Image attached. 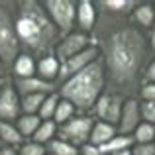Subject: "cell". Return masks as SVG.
Instances as JSON below:
<instances>
[{"mask_svg": "<svg viewBox=\"0 0 155 155\" xmlns=\"http://www.w3.org/2000/svg\"><path fill=\"white\" fill-rule=\"evenodd\" d=\"M96 12L98 16L91 39H94L92 45H96L100 51L106 84L114 88L110 92L124 96L126 91H140V79L149 57V41L143 30L136 26L130 16L112 14L98 6Z\"/></svg>", "mask_w": 155, "mask_h": 155, "instance_id": "6da1fadb", "label": "cell"}, {"mask_svg": "<svg viewBox=\"0 0 155 155\" xmlns=\"http://www.w3.org/2000/svg\"><path fill=\"white\" fill-rule=\"evenodd\" d=\"M12 8H14L12 16H14L20 45L30 51L31 57L35 55L43 59L51 55L63 35L47 16L43 4L38 0H22V2H12Z\"/></svg>", "mask_w": 155, "mask_h": 155, "instance_id": "7a4b0ae2", "label": "cell"}, {"mask_svg": "<svg viewBox=\"0 0 155 155\" xmlns=\"http://www.w3.org/2000/svg\"><path fill=\"white\" fill-rule=\"evenodd\" d=\"M104 87L106 73L102 61L98 59L81 73L67 79L65 83H61V87L57 88V94L63 100H69L77 112H91V110H94V104L98 102V98L104 94Z\"/></svg>", "mask_w": 155, "mask_h": 155, "instance_id": "3957f363", "label": "cell"}, {"mask_svg": "<svg viewBox=\"0 0 155 155\" xmlns=\"http://www.w3.org/2000/svg\"><path fill=\"white\" fill-rule=\"evenodd\" d=\"M20 45L18 35H16L14 16L12 10H8L6 4H0V61L4 67H10L20 57Z\"/></svg>", "mask_w": 155, "mask_h": 155, "instance_id": "277c9868", "label": "cell"}, {"mask_svg": "<svg viewBox=\"0 0 155 155\" xmlns=\"http://www.w3.org/2000/svg\"><path fill=\"white\" fill-rule=\"evenodd\" d=\"M94 126V118L91 116H73L71 120H67L65 124L57 126V134L59 140L65 143H71L73 147L81 149L84 143H88L91 140V132Z\"/></svg>", "mask_w": 155, "mask_h": 155, "instance_id": "5b68a950", "label": "cell"}, {"mask_svg": "<svg viewBox=\"0 0 155 155\" xmlns=\"http://www.w3.org/2000/svg\"><path fill=\"white\" fill-rule=\"evenodd\" d=\"M41 4L61 35H67L71 31H75L73 30L77 24V2L75 0H45Z\"/></svg>", "mask_w": 155, "mask_h": 155, "instance_id": "8992f818", "label": "cell"}, {"mask_svg": "<svg viewBox=\"0 0 155 155\" xmlns=\"http://www.w3.org/2000/svg\"><path fill=\"white\" fill-rule=\"evenodd\" d=\"M91 45H92L91 35L81 31V30H77V31H71V34L61 38V41L57 43L55 51H53V57H55L59 63H65V61H69L71 57L79 55L81 51H84Z\"/></svg>", "mask_w": 155, "mask_h": 155, "instance_id": "52a82bcc", "label": "cell"}, {"mask_svg": "<svg viewBox=\"0 0 155 155\" xmlns=\"http://www.w3.org/2000/svg\"><path fill=\"white\" fill-rule=\"evenodd\" d=\"M124 100H126L124 96L104 91V94L100 96L98 102L94 104V110H92V112L96 114V118H98L100 122H106V124H110V126H118Z\"/></svg>", "mask_w": 155, "mask_h": 155, "instance_id": "ba28073f", "label": "cell"}, {"mask_svg": "<svg viewBox=\"0 0 155 155\" xmlns=\"http://www.w3.org/2000/svg\"><path fill=\"white\" fill-rule=\"evenodd\" d=\"M100 59V51L96 45H91L87 47L84 51H81L79 55L71 57L69 61H65V63H61V69H59V79L61 83H65L67 79H71L73 75H77V73H81L83 69H87L88 65H92L94 61Z\"/></svg>", "mask_w": 155, "mask_h": 155, "instance_id": "9c48e42d", "label": "cell"}, {"mask_svg": "<svg viewBox=\"0 0 155 155\" xmlns=\"http://www.w3.org/2000/svg\"><path fill=\"white\" fill-rule=\"evenodd\" d=\"M140 124H141L140 100H136L134 96H130V98L124 100L120 120H118V126H116V132L120 134V136H132Z\"/></svg>", "mask_w": 155, "mask_h": 155, "instance_id": "30bf717a", "label": "cell"}, {"mask_svg": "<svg viewBox=\"0 0 155 155\" xmlns=\"http://www.w3.org/2000/svg\"><path fill=\"white\" fill-rule=\"evenodd\" d=\"M22 116V100L12 84H6L0 92V122L18 120Z\"/></svg>", "mask_w": 155, "mask_h": 155, "instance_id": "8fae6325", "label": "cell"}, {"mask_svg": "<svg viewBox=\"0 0 155 155\" xmlns=\"http://www.w3.org/2000/svg\"><path fill=\"white\" fill-rule=\"evenodd\" d=\"M14 88L18 96H28V94H51L55 92V84L45 83L39 77H30V79H16L14 77Z\"/></svg>", "mask_w": 155, "mask_h": 155, "instance_id": "7c38bea8", "label": "cell"}, {"mask_svg": "<svg viewBox=\"0 0 155 155\" xmlns=\"http://www.w3.org/2000/svg\"><path fill=\"white\" fill-rule=\"evenodd\" d=\"M96 4L91 2V0H81L77 2V24L81 26V31L91 35L92 30H94V24H96Z\"/></svg>", "mask_w": 155, "mask_h": 155, "instance_id": "4fadbf2b", "label": "cell"}, {"mask_svg": "<svg viewBox=\"0 0 155 155\" xmlns=\"http://www.w3.org/2000/svg\"><path fill=\"white\" fill-rule=\"evenodd\" d=\"M59 69H61L59 61L53 55H47V57H43V59H39L38 63H35V77H39V79L45 81V83L55 84V81L59 79Z\"/></svg>", "mask_w": 155, "mask_h": 155, "instance_id": "5bb4252c", "label": "cell"}, {"mask_svg": "<svg viewBox=\"0 0 155 155\" xmlns=\"http://www.w3.org/2000/svg\"><path fill=\"white\" fill-rule=\"evenodd\" d=\"M132 22L136 26H140L141 30L145 28H153L155 26V10H153V4L149 2H137V6L134 8V12L130 14Z\"/></svg>", "mask_w": 155, "mask_h": 155, "instance_id": "9a60e30c", "label": "cell"}, {"mask_svg": "<svg viewBox=\"0 0 155 155\" xmlns=\"http://www.w3.org/2000/svg\"><path fill=\"white\" fill-rule=\"evenodd\" d=\"M116 126H110L106 124V122H100L96 120L94 126H92V132H91V140H88V143L96 145V147H102L106 145L110 140H112L114 136H116Z\"/></svg>", "mask_w": 155, "mask_h": 155, "instance_id": "2e32d148", "label": "cell"}, {"mask_svg": "<svg viewBox=\"0 0 155 155\" xmlns=\"http://www.w3.org/2000/svg\"><path fill=\"white\" fill-rule=\"evenodd\" d=\"M16 79H30L35 77V59L30 53H20V57L16 59V63L12 65Z\"/></svg>", "mask_w": 155, "mask_h": 155, "instance_id": "e0dca14e", "label": "cell"}, {"mask_svg": "<svg viewBox=\"0 0 155 155\" xmlns=\"http://www.w3.org/2000/svg\"><path fill=\"white\" fill-rule=\"evenodd\" d=\"M96 6L106 12H112V14L130 16L134 12V8L137 6V2L136 0H100V2H96Z\"/></svg>", "mask_w": 155, "mask_h": 155, "instance_id": "ac0fdd59", "label": "cell"}, {"mask_svg": "<svg viewBox=\"0 0 155 155\" xmlns=\"http://www.w3.org/2000/svg\"><path fill=\"white\" fill-rule=\"evenodd\" d=\"M39 124H41V118L38 114H22L16 120V128L22 134V137H34V134L39 128Z\"/></svg>", "mask_w": 155, "mask_h": 155, "instance_id": "d6986e66", "label": "cell"}, {"mask_svg": "<svg viewBox=\"0 0 155 155\" xmlns=\"http://www.w3.org/2000/svg\"><path fill=\"white\" fill-rule=\"evenodd\" d=\"M134 143L136 141H134L132 136H120V134H116L108 143L100 147V151L104 155H110V153H116V151H124V149H132Z\"/></svg>", "mask_w": 155, "mask_h": 155, "instance_id": "ffe728a7", "label": "cell"}, {"mask_svg": "<svg viewBox=\"0 0 155 155\" xmlns=\"http://www.w3.org/2000/svg\"><path fill=\"white\" fill-rule=\"evenodd\" d=\"M55 136H57V124H55V122H53V120H45V122H43L41 120L38 132L34 134L31 140H34L35 143H41L43 145V143H49Z\"/></svg>", "mask_w": 155, "mask_h": 155, "instance_id": "44dd1931", "label": "cell"}, {"mask_svg": "<svg viewBox=\"0 0 155 155\" xmlns=\"http://www.w3.org/2000/svg\"><path fill=\"white\" fill-rule=\"evenodd\" d=\"M73 116H77L75 106L69 102V100H63L59 96V102H57V110H55V116H53V122H55L57 126H61V124H65L67 120H71Z\"/></svg>", "mask_w": 155, "mask_h": 155, "instance_id": "7402d4cb", "label": "cell"}, {"mask_svg": "<svg viewBox=\"0 0 155 155\" xmlns=\"http://www.w3.org/2000/svg\"><path fill=\"white\" fill-rule=\"evenodd\" d=\"M136 143H155V126L141 122L136 128V132L132 134Z\"/></svg>", "mask_w": 155, "mask_h": 155, "instance_id": "603a6c76", "label": "cell"}, {"mask_svg": "<svg viewBox=\"0 0 155 155\" xmlns=\"http://www.w3.org/2000/svg\"><path fill=\"white\" fill-rule=\"evenodd\" d=\"M0 140L6 141L8 145H16L22 141V134L18 132V128H16L14 124H10V122H0Z\"/></svg>", "mask_w": 155, "mask_h": 155, "instance_id": "cb8c5ba5", "label": "cell"}, {"mask_svg": "<svg viewBox=\"0 0 155 155\" xmlns=\"http://www.w3.org/2000/svg\"><path fill=\"white\" fill-rule=\"evenodd\" d=\"M57 102H59V94H57V92L47 94L45 100H43V104H41V108H39V112H38V116L41 118L43 122H45V120H53L55 110H57Z\"/></svg>", "mask_w": 155, "mask_h": 155, "instance_id": "d4e9b609", "label": "cell"}, {"mask_svg": "<svg viewBox=\"0 0 155 155\" xmlns=\"http://www.w3.org/2000/svg\"><path fill=\"white\" fill-rule=\"evenodd\" d=\"M47 94H28V96H22V112L24 114H38L39 108H41L43 100H45Z\"/></svg>", "mask_w": 155, "mask_h": 155, "instance_id": "484cf974", "label": "cell"}, {"mask_svg": "<svg viewBox=\"0 0 155 155\" xmlns=\"http://www.w3.org/2000/svg\"><path fill=\"white\" fill-rule=\"evenodd\" d=\"M47 149H49V155H79V149L73 147L71 143H65L61 140H53L47 143Z\"/></svg>", "mask_w": 155, "mask_h": 155, "instance_id": "4316f807", "label": "cell"}, {"mask_svg": "<svg viewBox=\"0 0 155 155\" xmlns=\"http://www.w3.org/2000/svg\"><path fill=\"white\" fill-rule=\"evenodd\" d=\"M140 114H141V120H143L145 124L155 126V102H145V100H141L140 102Z\"/></svg>", "mask_w": 155, "mask_h": 155, "instance_id": "83f0119b", "label": "cell"}, {"mask_svg": "<svg viewBox=\"0 0 155 155\" xmlns=\"http://www.w3.org/2000/svg\"><path fill=\"white\" fill-rule=\"evenodd\" d=\"M18 155H47V149L41 143H35V141H28L20 147Z\"/></svg>", "mask_w": 155, "mask_h": 155, "instance_id": "f1b7e54d", "label": "cell"}, {"mask_svg": "<svg viewBox=\"0 0 155 155\" xmlns=\"http://www.w3.org/2000/svg\"><path fill=\"white\" fill-rule=\"evenodd\" d=\"M140 96L145 102H155V83H141L140 87Z\"/></svg>", "mask_w": 155, "mask_h": 155, "instance_id": "f546056e", "label": "cell"}, {"mask_svg": "<svg viewBox=\"0 0 155 155\" xmlns=\"http://www.w3.org/2000/svg\"><path fill=\"white\" fill-rule=\"evenodd\" d=\"M132 155H155V143H134Z\"/></svg>", "mask_w": 155, "mask_h": 155, "instance_id": "4dcf8cb0", "label": "cell"}, {"mask_svg": "<svg viewBox=\"0 0 155 155\" xmlns=\"http://www.w3.org/2000/svg\"><path fill=\"white\" fill-rule=\"evenodd\" d=\"M81 155H104V153L100 151V147H96V145L84 143L83 147H81Z\"/></svg>", "mask_w": 155, "mask_h": 155, "instance_id": "1f68e13d", "label": "cell"}, {"mask_svg": "<svg viewBox=\"0 0 155 155\" xmlns=\"http://www.w3.org/2000/svg\"><path fill=\"white\" fill-rule=\"evenodd\" d=\"M143 77H145V83H155V59L147 65V69L143 71Z\"/></svg>", "mask_w": 155, "mask_h": 155, "instance_id": "d6a6232c", "label": "cell"}, {"mask_svg": "<svg viewBox=\"0 0 155 155\" xmlns=\"http://www.w3.org/2000/svg\"><path fill=\"white\" fill-rule=\"evenodd\" d=\"M147 41H149V49L155 53V26L151 28V34H149V39H147Z\"/></svg>", "mask_w": 155, "mask_h": 155, "instance_id": "836d02e7", "label": "cell"}, {"mask_svg": "<svg viewBox=\"0 0 155 155\" xmlns=\"http://www.w3.org/2000/svg\"><path fill=\"white\" fill-rule=\"evenodd\" d=\"M0 155H18V151H16V149H12L10 145H6V147L0 149Z\"/></svg>", "mask_w": 155, "mask_h": 155, "instance_id": "e575fe53", "label": "cell"}, {"mask_svg": "<svg viewBox=\"0 0 155 155\" xmlns=\"http://www.w3.org/2000/svg\"><path fill=\"white\" fill-rule=\"evenodd\" d=\"M110 155H132L130 149H124V151H116V153H110Z\"/></svg>", "mask_w": 155, "mask_h": 155, "instance_id": "d590c367", "label": "cell"}, {"mask_svg": "<svg viewBox=\"0 0 155 155\" xmlns=\"http://www.w3.org/2000/svg\"><path fill=\"white\" fill-rule=\"evenodd\" d=\"M2 69H4V65H2V61H0V71H2Z\"/></svg>", "mask_w": 155, "mask_h": 155, "instance_id": "8d00e7d4", "label": "cell"}, {"mask_svg": "<svg viewBox=\"0 0 155 155\" xmlns=\"http://www.w3.org/2000/svg\"><path fill=\"white\" fill-rule=\"evenodd\" d=\"M153 10H155V2H153Z\"/></svg>", "mask_w": 155, "mask_h": 155, "instance_id": "74e56055", "label": "cell"}, {"mask_svg": "<svg viewBox=\"0 0 155 155\" xmlns=\"http://www.w3.org/2000/svg\"><path fill=\"white\" fill-rule=\"evenodd\" d=\"M47 155H49V153H47Z\"/></svg>", "mask_w": 155, "mask_h": 155, "instance_id": "f35d334b", "label": "cell"}]
</instances>
